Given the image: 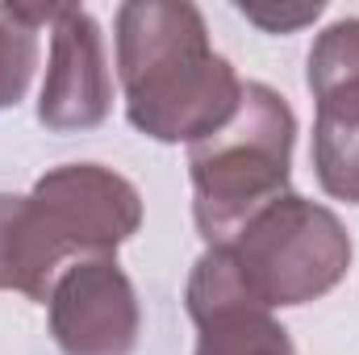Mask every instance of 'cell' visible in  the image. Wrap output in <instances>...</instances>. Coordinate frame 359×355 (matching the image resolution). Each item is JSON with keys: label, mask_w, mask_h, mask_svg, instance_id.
I'll list each match as a JSON object with an SVG mask.
<instances>
[{"label": "cell", "mask_w": 359, "mask_h": 355, "mask_svg": "<svg viewBox=\"0 0 359 355\" xmlns=\"http://www.w3.org/2000/svg\"><path fill=\"white\" fill-rule=\"evenodd\" d=\"M117 76L130 121L159 142H201L243 96V80L209 46L192 4H126L117 13Z\"/></svg>", "instance_id": "obj_1"}, {"label": "cell", "mask_w": 359, "mask_h": 355, "mask_svg": "<svg viewBox=\"0 0 359 355\" xmlns=\"http://www.w3.org/2000/svg\"><path fill=\"white\" fill-rule=\"evenodd\" d=\"M292 109L268 84H243L234 113L188 147L192 213L209 247L230 243L259 209L288 196Z\"/></svg>", "instance_id": "obj_2"}, {"label": "cell", "mask_w": 359, "mask_h": 355, "mask_svg": "<svg viewBox=\"0 0 359 355\" xmlns=\"http://www.w3.org/2000/svg\"><path fill=\"white\" fill-rule=\"evenodd\" d=\"M209 251H217L238 293L259 309L318 301L351 267V239L343 222L292 192L271 201L230 243Z\"/></svg>", "instance_id": "obj_3"}, {"label": "cell", "mask_w": 359, "mask_h": 355, "mask_svg": "<svg viewBox=\"0 0 359 355\" xmlns=\"http://www.w3.org/2000/svg\"><path fill=\"white\" fill-rule=\"evenodd\" d=\"M309 92L318 100L313 168L330 196L359 205V17L330 25L309 51Z\"/></svg>", "instance_id": "obj_4"}, {"label": "cell", "mask_w": 359, "mask_h": 355, "mask_svg": "<svg viewBox=\"0 0 359 355\" xmlns=\"http://www.w3.org/2000/svg\"><path fill=\"white\" fill-rule=\"evenodd\" d=\"M29 196L76 264L113 255L142 222L134 184L100 163H63L38 180Z\"/></svg>", "instance_id": "obj_5"}, {"label": "cell", "mask_w": 359, "mask_h": 355, "mask_svg": "<svg viewBox=\"0 0 359 355\" xmlns=\"http://www.w3.org/2000/svg\"><path fill=\"white\" fill-rule=\"evenodd\" d=\"M50 335L63 355H134L142 314L113 255L72 264L50 288Z\"/></svg>", "instance_id": "obj_6"}, {"label": "cell", "mask_w": 359, "mask_h": 355, "mask_svg": "<svg viewBox=\"0 0 359 355\" xmlns=\"http://www.w3.org/2000/svg\"><path fill=\"white\" fill-rule=\"evenodd\" d=\"M50 67L38 100V117L50 130H88L109 117L113 80L104 67L100 29L84 8H55L50 17Z\"/></svg>", "instance_id": "obj_7"}, {"label": "cell", "mask_w": 359, "mask_h": 355, "mask_svg": "<svg viewBox=\"0 0 359 355\" xmlns=\"http://www.w3.org/2000/svg\"><path fill=\"white\" fill-rule=\"evenodd\" d=\"M188 314L201 330L196 355H297L271 309L238 293L217 251H205L188 276Z\"/></svg>", "instance_id": "obj_8"}, {"label": "cell", "mask_w": 359, "mask_h": 355, "mask_svg": "<svg viewBox=\"0 0 359 355\" xmlns=\"http://www.w3.org/2000/svg\"><path fill=\"white\" fill-rule=\"evenodd\" d=\"M72 264L76 260L38 213L34 196L0 192V288L25 293L46 305L55 280Z\"/></svg>", "instance_id": "obj_9"}, {"label": "cell", "mask_w": 359, "mask_h": 355, "mask_svg": "<svg viewBox=\"0 0 359 355\" xmlns=\"http://www.w3.org/2000/svg\"><path fill=\"white\" fill-rule=\"evenodd\" d=\"M50 17L55 8H0V109L21 100L38 63V25Z\"/></svg>", "instance_id": "obj_10"}, {"label": "cell", "mask_w": 359, "mask_h": 355, "mask_svg": "<svg viewBox=\"0 0 359 355\" xmlns=\"http://www.w3.org/2000/svg\"><path fill=\"white\" fill-rule=\"evenodd\" d=\"M318 13H322V4H313V8H292V13H268V8H247V4H243V17L255 21V25H264V29H271V34H276V29L284 34V29L309 25Z\"/></svg>", "instance_id": "obj_11"}]
</instances>
